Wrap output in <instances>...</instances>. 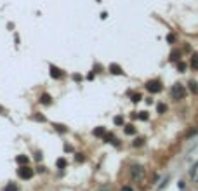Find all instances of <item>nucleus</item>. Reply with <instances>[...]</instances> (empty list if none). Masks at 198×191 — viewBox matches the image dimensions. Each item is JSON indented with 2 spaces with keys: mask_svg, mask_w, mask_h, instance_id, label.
<instances>
[{
  "mask_svg": "<svg viewBox=\"0 0 198 191\" xmlns=\"http://www.w3.org/2000/svg\"><path fill=\"white\" fill-rule=\"evenodd\" d=\"M170 96H172V99L181 101V99H184V96H186V89H184L181 83H174L172 89H170Z\"/></svg>",
  "mask_w": 198,
  "mask_h": 191,
  "instance_id": "obj_1",
  "label": "nucleus"
},
{
  "mask_svg": "<svg viewBox=\"0 0 198 191\" xmlns=\"http://www.w3.org/2000/svg\"><path fill=\"white\" fill-rule=\"evenodd\" d=\"M146 89L150 90L151 94H157V92H160V90H162V82L158 78L148 80V82H146Z\"/></svg>",
  "mask_w": 198,
  "mask_h": 191,
  "instance_id": "obj_2",
  "label": "nucleus"
},
{
  "mask_svg": "<svg viewBox=\"0 0 198 191\" xmlns=\"http://www.w3.org/2000/svg\"><path fill=\"white\" fill-rule=\"evenodd\" d=\"M18 174H19L21 179H30V177L33 176V170H31L28 165H23V167H19L18 169Z\"/></svg>",
  "mask_w": 198,
  "mask_h": 191,
  "instance_id": "obj_3",
  "label": "nucleus"
},
{
  "mask_svg": "<svg viewBox=\"0 0 198 191\" xmlns=\"http://www.w3.org/2000/svg\"><path fill=\"white\" fill-rule=\"evenodd\" d=\"M51 77L52 78H63V71L57 66H51Z\"/></svg>",
  "mask_w": 198,
  "mask_h": 191,
  "instance_id": "obj_4",
  "label": "nucleus"
},
{
  "mask_svg": "<svg viewBox=\"0 0 198 191\" xmlns=\"http://www.w3.org/2000/svg\"><path fill=\"white\" fill-rule=\"evenodd\" d=\"M110 71H111L113 75H123V70L118 64H110Z\"/></svg>",
  "mask_w": 198,
  "mask_h": 191,
  "instance_id": "obj_5",
  "label": "nucleus"
},
{
  "mask_svg": "<svg viewBox=\"0 0 198 191\" xmlns=\"http://www.w3.org/2000/svg\"><path fill=\"white\" fill-rule=\"evenodd\" d=\"M142 172H144V170H142L141 167H132V177H134V179L141 177V176H142Z\"/></svg>",
  "mask_w": 198,
  "mask_h": 191,
  "instance_id": "obj_6",
  "label": "nucleus"
},
{
  "mask_svg": "<svg viewBox=\"0 0 198 191\" xmlns=\"http://www.w3.org/2000/svg\"><path fill=\"white\" fill-rule=\"evenodd\" d=\"M40 103H42V104H51V103H52V99H51V96H49V94H42V96H40Z\"/></svg>",
  "mask_w": 198,
  "mask_h": 191,
  "instance_id": "obj_7",
  "label": "nucleus"
},
{
  "mask_svg": "<svg viewBox=\"0 0 198 191\" xmlns=\"http://www.w3.org/2000/svg\"><path fill=\"white\" fill-rule=\"evenodd\" d=\"M191 68L198 71V52L193 54V57H191Z\"/></svg>",
  "mask_w": 198,
  "mask_h": 191,
  "instance_id": "obj_8",
  "label": "nucleus"
},
{
  "mask_svg": "<svg viewBox=\"0 0 198 191\" xmlns=\"http://www.w3.org/2000/svg\"><path fill=\"white\" fill-rule=\"evenodd\" d=\"M16 162H18L19 165H28V157H24V155H19V157L16 158Z\"/></svg>",
  "mask_w": 198,
  "mask_h": 191,
  "instance_id": "obj_9",
  "label": "nucleus"
},
{
  "mask_svg": "<svg viewBox=\"0 0 198 191\" xmlns=\"http://www.w3.org/2000/svg\"><path fill=\"white\" fill-rule=\"evenodd\" d=\"M179 56H181V50H174L170 54V61H179Z\"/></svg>",
  "mask_w": 198,
  "mask_h": 191,
  "instance_id": "obj_10",
  "label": "nucleus"
},
{
  "mask_svg": "<svg viewBox=\"0 0 198 191\" xmlns=\"http://www.w3.org/2000/svg\"><path fill=\"white\" fill-rule=\"evenodd\" d=\"M94 135H104V129H103V127L94 129Z\"/></svg>",
  "mask_w": 198,
  "mask_h": 191,
  "instance_id": "obj_11",
  "label": "nucleus"
},
{
  "mask_svg": "<svg viewBox=\"0 0 198 191\" xmlns=\"http://www.w3.org/2000/svg\"><path fill=\"white\" fill-rule=\"evenodd\" d=\"M57 167H59V169H64V167H66V160H64V158H59V160H57Z\"/></svg>",
  "mask_w": 198,
  "mask_h": 191,
  "instance_id": "obj_12",
  "label": "nucleus"
},
{
  "mask_svg": "<svg viewBox=\"0 0 198 191\" xmlns=\"http://www.w3.org/2000/svg\"><path fill=\"white\" fill-rule=\"evenodd\" d=\"M4 191H18V186H16V184H9V186H5V189Z\"/></svg>",
  "mask_w": 198,
  "mask_h": 191,
  "instance_id": "obj_13",
  "label": "nucleus"
},
{
  "mask_svg": "<svg viewBox=\"0 0 198 191\" xmlns=\"http://www.w3.org/2000/svg\"><path fill=\"white\" fill-rule=\"evenodd\" d=\"M190 89L193 90V92H198V83L196 82H190Z\"/></svg>",
  "mask_w": 198,
  "mask_h": 191,
  "instance_id": "obj_14",
  "label": "nucleus"
},
{
  "mask_svg": "<svg viewBox=\"0 0 198 191\" xmlns=\"http://www.w3.org/2000/svg\"><path fill=\"white\" fill-rule=\"evenodd\" d=\"M54 127H56V130H59V132H66V127H64V125H61V124H56Z\"/></svg>",
  "mask_w": 198,
  "mask_h": 191,
  "instance_id": "obj_15",
  "label": "nucleus"
},
{
  "mask_svg": "<svg viewBox=\"0 0 198 191\" xmlns=\"http://www.w3.org/2000/svg\"><path fill=\"white\" fill-rule=\"evenodd\" d=\"M125 132H127V134H134V132H136V129L132 127V125H127V127H125Z\"/></svg>",
  "mask_w": 198,
  "mask_h": 191,
  "instance_id": "obj_16",
  "label": "nucleus"
},
{
  "mask_svg": "<svg viewBox=\"0 0 198 191\" xmlns=\"http://www.w3.org/2000/svg\"><path fill=\"white\" fill-rule=\"evenodd\" d=\"M177 70L184 71V70H186V63H181V61H179V63H177Z\"/></svg>",
  "mask_w": 198,
  "mask_h": 191,
  "instance_id": "obj_17",
  "label": "nucleus"
},
{
  "mask_svg": "<svg viewBox=\"0 0 198 191\" xmlns=\"http://www.w3.org/2000/svg\"><path fill=\"white\" fill-rule=\"evenodd\" d=\"M115 124L116 125H122L123 124V118H122V116H116V118H115Z\"/></svg>",
  "mask_w": 198,
  "mask_h": 191,
  "instance_id": "obj_18",
  "label": "nucleus"
},
{
  "mask_svg": "<svg viewBox=\"0 0 198 191\" xmlns=\"http://www.w3.org/2000/svg\"><path fill=\"white\" fill-rule=\"evenodd\" d=\"M83 160H85V157L82 153H77V162H83Z\"/></svg>",
  "mask_w": 198,
  "mask_h": 191,
  "instance_id": "obj_19",
  "label": "nucleus"
},
{
  "mask_svg": "<svg viewBox=\"0 0 198 191\" xmlns=\"http://www.w3.org/2000/svg\"><path fill=\"white\" fill-rule=\"evenodd\" d=\"M132 101H134V103L141 101V96H139V94H134V96H132Z\"/></svg>",
  "mask_w": 198,
  "mask_h": 191,
  "instance_id": "obj_20",
  "label": "nucleus"
},
{
  "mask_svg": "<svg viewBox=\"0 0 198 191\" xmlns=\"http://www.w3.org/2000/svg\"><path fill=\"white\" fill-rule=\"evenodd\" d=\"M142 144V139H136V142H134V146H141Z\"/></svg>",
  "mask_w": 198,
  "mask_h": 191,
  "instance_id": "obj_21",
  "label": "nucleus"
},
{
  "mask_svg": "<svg viewBox=\"0 0 198 191\" xmlns=\"http://www.w3.org/2000/svg\"><path fill=\"white\" fill-rule=\"evenodd\" d=\"M165 109H167V106H165V104H160V106H158V111H165Z\"/></svg>",
  "mask_w": 198,
  "mask_h": 191,
  "instance_id": "obj_22",
  "label": "nucleus"
},
{
  "mask_svg": "<svg viewBox=\"0 0 198 191\" xmlns=\"http://www.w3.org/2000/svg\"><path fill=\"white\" fill-rule=\"evenodd\" d=\"M139 118H142V120H146V118H148V115H146V113H144V111H142V113H141V115H139Z\"/></svg>",
  "mask_w": 198,
  "mask_h": 191,
  "instance_id": "obj_23",
  "label": "nucleus"
},
{
  "mask_svg": "<svg viewBox=\"0 0 198 191\" xmlns=\"http://www.w3.org/2000/svg\"><path fill=\"white\" fill-rule=\"evenodd\" d=\"M167 40H169V42H174V40H176V37H174V35H169Z\"/></svg>",
  "mask_w": 198,
  "mask_h": 191,
  "instance_id": "obj_24",
  "label": "nucleus"
},
{
  "mask_svg": "<svg viewBox=\"0 0 198 191\" xmlns=\"http://www.w3.org/2000/svg\"><path fill=\"white\" fill-rule=\"evenodd\" d=\"M123 191H132L131 188H123Z\"/></svg>",
  "mask_w": 198,
  "mask_h": 191,
  "instance_id": "obj_25",
  "label": "nucleus"
}]
</instances>
